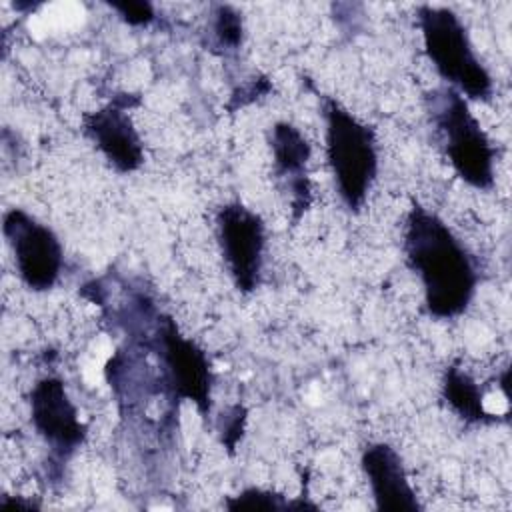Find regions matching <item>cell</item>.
Masks as SVG:
<instances>
[{
	"label": "cell",
	"mask_w": 512,
	"mask_h": 512,
	"mask_svg": "<svg viewBox=\"0 0 512 512\" xmlns=\"http://www.w3.org/2000/svg\"><path fill=\"white\" fill-rule=\"evenodd\" d=\"M216 238L234 288L252 294L260 286L264 268V220L242 202H228L216 212Z\"/></svg>",
	"instance_id": "52a82bcc"
},
{
	"label": "cell",
	"mask_w": 512,
	"mask_h": 512,
	"mask_svg": "<svg viewBox=\"0 0 512 512\" xmlns=\"http://www.w3.org/2000/svg\"><path fill=\"white\" fill-rule=\"evenodd\" d=\"M402 248L410 270L420 278L426 312L438 320L464 314L476 294L478 270L452 228L438 214L412 202Z\"/></svg>",
	"instance_id": "6da1fadb"
},
{
	"label": "cell",
	"mask_w": 512,
	"mask_h": 512,
	"mask_svg": "<svg viewBox=\"0 0 512 512\" xmlns=\"http://www.w3.org/2000/svg\"><path fill=\"white\" fill-rule=\"evenodd\" d=\"M374 504L386 512H418L422 504L412 488L400 454L386 442H370L360 454Z\"/></svg>",
	"instance_id": "8fae6325"
},
{
	"label": "cell",
	"mask_w": 512,
	"mask_h": 512,
	"mask_svg": "<svg viewBox=\"0 0 512 512\" xmlns=\"http://www.w3.org/2000/svg\"><path fill=\"white\" fill-rule=\"evenodd\" d=\"M244 42L242 14L230 4H216L208 20V46L224 56L234 54Z\"/></svg>",
	"instance_id": "4fadbf2b"
},
{
	"label": "cell",
	"mask_w": 512,
	"mask_h": 512,
	"mask_svg": "<svg viewBox=\"0 0 512 512\" xmlns=\"http://www.w3.org/2000/svg\"><path fill=\"white\" fill-rule=\"evenodd\" d=\"M322 116L326 158L336 192L350 212H358L378 174L376 132L330 96L322 98Z\"/></svg>",
	"instance_id": "7a4b0ae2"
},
{
	"label": "cell",
	"mask_w": 512,
	"mask_h": 512,
	"mask_svg": "<svg viewBox=\"0 0 512 512\" xmlns=\"http://www.w3.org/2000/svg\"><path fill=\"white\" fill-rule=\"evenodd\" d=\"M246 420H248V412L242 404H234L230 406L226 412H222V416L218 418V434H220V444L234 454V450L238 448L244 430H246Z\"/></svg>",
	"instance_id": "9a60e30c"
},
{
	"label": "cell",
	"mask_w": 512,
	"mask_h": 512,
	"mask_svg": "<svg viewBox=\"0 0 512 512\" xmlns=\"http://www.w3.org/2000/svg\"><path fill=\"white\" fill-rule=\"evenodd\" d=\"M152 348L158 354L164 388L170 400H188L202 418H208L212 412L214 374L204 348L186 338L178 324L162 312H158L154 320Z\"/></svg>",
	"instance_id": "5b68a950"
},
{
	"label": "cell",
	"mask_w": 512,
	"mask_h": 512,
	"mask_svg": "<svg viewBox=\"0 0 512 512\" xmlns=\"http://www.w3.org/2000/svg\"><path fill=\"white\" fill-rule=\"evenodd\" d=\"M416 20L424 52L438 76L466 100L488 102L494 94V80L476 56L460 16L446 6L420 4Z\"/></svg>",
	"instance_id": "3957f363"
},
{
	"label": "cell",
	"mask_w": 512,
	"mask_h": 512,
	"mask_svg": "<svg viewBox=\"0 0 512 512\" xmlns=\"http://www.w3.org/2000/svg\"><path fill=\"white\" fill-rule=\"evenodd\" d=\"M224 506L232 512H242V510H250V512H258V510H266V512H282V510H290V500H286L282 494L274 492V490H266V488H244L240 490L236 496H230Z\"/></svg>",
	"instance_id": "5bb4252c"
},
{
	"label": "cell",
	"mask_w": 512,
	"mask_h": 512,
	"mask_svg": "<svg viewBox=\"0 0 512 512\" xmlns=\"http://www.w3.org/2000/svg\"><path fill=\"white\" fill-rule=\"evenodd\" d=\"M272 90V84L268 78H254L250 80L248 84H244L242 88H238L234 94H232V100H230V110H236V108H242L246 104H252L256 102L258 98L266 96L268 92Z\"/></svg>",
	"instance_id": "e0dca14e"
},
{
	"label": "cell",
	"mask_w": 512,
	"mask_h": 512,
	"mask_svg": "<svg viewBox=\"0 0 512 512\" xmlns=\"http://www.w3.org/2000/svg\"><path fill=\"white\" fill-rule=\"evenodd\" d=\"M426 110L456 176L476 190H490L496 150L468 100L454 88L442 86L426 94Z\"/></svg>",
	"instance_id": "277c9868"
},
{
	"label": "cell",
	"mask_w": 512,
	"mask_h": 512,
	"mask_svg": "<svg viewBox=\"0 0 512 512\" xmlns=\"http://www.w3.org/2000/svg\"><path fill=\"white\" fill-rule=\"evenodd\" d=\"M440 388L444 402L462 422L472 426H490L498 422V416L486 410L484 394L478 382L460 366H446Z\"/></svg>",
	"instance_id": "7c38bea8"
},
{
	"label": "cell",
	"mask_w": 512,
	"mask_h": 512,
	"mask_svg": "<svg viewBox=\"0 0 512 512\" xmlns=\"http://www.w3.org/2000/svg\"><path fill=\"white\" fill-rule=\"evenodd\" d=\"M268 142L274 174L290 194V212L292 222L296 224L312 204V184L306 170L312 156L310 142L294 124L284 120L270 126Z\"/></svg>",
	"instance_id": "30bf717a"
},
{
	"label": "cell",
	"mask_w": 512,
	"mask_h": 512,
	"mask_svg": "<svg viewBox=\"0 0 512 512\" xmlns=\"http://www.w3.org/2000/svg\"><path fill=\"white\" fill-rule=\"evenodd\" d=\"M108 6L120 16L122 22L134 28L150 26L156 20V10L146 0H126V2H108Z\"/></svg>",
	"instance_id": "2e32d148"
},
{
	"label": "cell",
	"mask_w": 512,
	"mask_h": 512,
	"mask_svg": "<svg viewBox=\"0 0 512 512\" xmlns=\"http://www.w3.org/2000/svg\"><path fill=\"white\" fill-rule=\"evenodd\" d=\"M30 422L36 434L50 448V460L56 466L66 464L84 444L88 428L80 422L64 380L58 376H42L28 394Z\"/></svg>",
	"instance_id": "ba28073f"
},
{
	"label": "cell",
	"mask_w": 512,
	"mask_h": 512,
	"mask_svg": "<svg viewBox=\"0 0 512 512\" xmlns=\"http://www.w3.org/2000/svg\"><path fill=\"white\" fill-rule=\"evenodd\" d=\"M140 104V96L118 92L98 110L82 116V132L104 156V160L120 174L136 172L144 164V146L132 118L130 108Z\"/></svg>",
	"instance_id": "9c48e42d"
},
{
	"label": "cell",
	"mask_w": 512,
	"mask_h": 512,
	"mask_svg": "<svg viewBox=\"0 0 512 512\" xmlns=\"http://www.w3.org/2000/svg\"><path fill=\"white\" fill-rule=\"evenodd\" d=\"M2 234L20 282L32 292L52 290L64 264V250L54 230L26 210L10 208L2 218Z\"/></svg>",
	"instance_id": "8992f818"
}]
</instances>
